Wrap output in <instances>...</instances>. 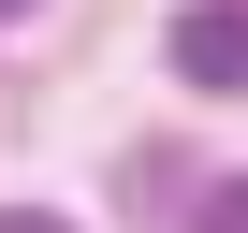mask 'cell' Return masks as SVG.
Wrapping results in <instances>:
<instances>
[{
    "mask_svg": "<svg viewBox=\"0 0 248 233\" xmlns=\"http://www.w3.org/2000/svg\"><path fill=\"white\" fill-rule=\"evenodd\" d=\"M175 73L219 87V102L248 87V0H190V15H175Z\"/></svg>",
    "mask_w": 248,
    "mask_h": 233,
    "instance_id": "6da1fadb",
    "label": "cell"
},
{
    "mask_svg": "<svg viewBox=\"0 0 248 233\" xmlns=\"http://www.w3.org/2000/svg\"><path fill=\"white\" fill-rule=\"evenodd\" d=\"M204 233H248V175H219V189H204Z\"/></svg>",
    "mask_w": 248,
    "mask_h": 233,
    "instance_id": "7a4b0ae2",
    "label": "cell"
},
{
    "mask_svg": "<svg viewBox=\"0 0 248 233\" xmlns=\"http://www.w3.org/2000/svg\"><path fill=\"white\" fill-rule=\"evenodd\" d=\"M0 233H73V218H44V204H0Z\"/></svg>",
    "mask_w": 248,
    "mask_h": 233,
    "instance_id": "3957f363",
    "label": "cell"
},
{
    "mask_svg": "<svg viewBox=\"0 0 248 233\" xmlns=\"http://www.w3.org/2000/svg\"><path fill=\"white\" fill-rule=\"evenodd\" d=\"M0 15H30V0H0Z\"/></svg>",
    "mask_w": 248,
    "mask_h": 233,
    "instance_id": "277c9868",
    "label": "cell"
}]
</instances>
